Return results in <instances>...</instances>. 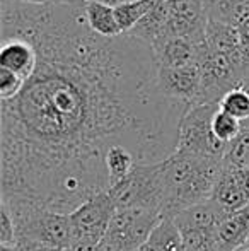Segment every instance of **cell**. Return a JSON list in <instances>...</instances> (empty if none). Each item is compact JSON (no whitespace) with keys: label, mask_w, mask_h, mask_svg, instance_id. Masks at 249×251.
<instances>
[{"label":"cell","mask_w":249,"mask_h":251,"mask_svg":"<svg viewBox=\"0 0 249 251\" xmlns=\"http://www.w3.org/2000/svg\"><path fill=\"white\" fill-rule=\"evenodd\" d=\"M237 86H243L244 89H248V91H249V70H248L246 74H244V77L241 79V82L237 84ZM243 125H244V126H249V120H248V122H244Z\"/></svg>","instance_id":"cell-29"},{"label":"cell","mask_w":249,"mask_h":251,"mask_svg":"<svg viewBox=\"0 0 249 251\" xmlns=\"http://www.w3.org/2000/svg\"><path fill=\"white\" fill-rule=\"evenodd\" d=\"M219 241L222 251H239L249 245V203L224 215L219 224Z\"/></svg>","instance_id":"cell-12"},{"label":"cell","mask_w":249,"mask_h":251,"mask_svg":"<svg viewBox=\"0 0 249 251\" xmlns=\"http://www.w3.org/2000/svg\"><path fill=\"white\" fill-rule=\"evenodd\" d=\"M0 5L2 38H23L38 51L23 91L0 106L2 200L70 214L110 190L113 146L130 149L138 164L176 152L189 104L159 91L152 45L130 33H94L86 0Z\"/></svg>","instance_id":"cell-1"},{"label":"cell","mask_w":249,"mask_h":251,"mask_svg":"<svg viewBox=\"0 0 249 251\" xmlns=\"http://www.w3.org/2000/svg\"><path fill=\"white\" fill-rule=\"evenodd\" d=\"M212 130L215 133V137L219 140L226 144H230L243 130V122L237 120L236 116H232L230 113L224 111L222 108H219L213 115L212 120Z\"/></svg>","instance_id":"cell-20"},{"label":"cell","mask_w":249,"mask_h":251,"mask_svg":"<svg viewBox=\"0 0 249 251\" xmlns=\"http://www.w3.org/2000/svg\"><path fill=\"white\" fill-rule=\"evenodd\" d=\"M239 31V45H241V53H243L244 63L249 69V21L244 23L243 26L237 27Z\"/></svg>","instance_id":"cell-25"},{"label":"cell","mask_w":249,"mask_h":251,"mask_svg":"<svg viewBox=\"0 0 249 251\" xmlns=\"http://www.w3.org/2000/svg\"><path fill=\"white\" fill-rule=\"evenodd\" d=\"M16 241V224L10 210L2 203L0 207V245H14Z\"/></svg>","instance_id":"cell-23"},{"label":"cell","mask_w":249,"mask_h":251,"mask_svg":"<svg viewBox=\"0 0 249 251\" xmlns=\"http://www.w3.org/2000/svg\"><path fill=\"white\" fill-rule=\"evenodd\" d=\"M62 251H101V243L70 241Z\"/></svg>","instance_id":"cell-27"},{"label":"cell","mask_w":249,"mask_h":251,"mask_svg":"<svg viewBox=\"0 0 249 251\" xmlns=\"http://www.w3.org/2000/svg\"><path fill=\"white\" fill-rule=\"evenodd\" d=\"M152 2H159V0H152Z\"/></svg>","instance_id":"cell-33"},{"label":"cell","mask_w":249,"mask_h":251,"mask_svg":"<svg viewBox=\"0 0 249 251\" xmlns=\"http://www.w3.org/2000/svg\"><path fill=\"white\" fill-rule=\"evenodd\" d=\"M14 246H16L17 251H62L60 248L43 245V243H38V241H29V239H16Z\"/></svg>","instance_id":"cell-24"},{"label":"cell","mask_w":249,"mask_h":251,"mask_svg":"<svg viewBox=\"0 0 249 251\" xmlns=\"http://www.w3.org/2000/svg\"><path fill=\"white\" fill-rule=\"evenodd\" d=\"M230 169H232L239 186L243 188V192L246 193V197L249 199V168H234V166H230Z\"/></svg>","instance_id":"cell-26"},{"label":"cell","mask_w":249,"mask_h":251,"mask_svg":"<svg viewBox=\"0 0 249 251\" xmlns=\"http://www.w3.org/2000/svg\"><path fill=\"white\" fill-rule=\"evenodd\" d=\"M239 251H249V245H246V246H244V248H241Z\"/></svg>","instance_id":"cell-32"},{"label":"cell","mask_w":249,"mask_h":251,"mask_svg":"<svg viewBox=\"0 0 249 251\" xmlns=\"http://www.w3.org/2000/svg\"><path fill=\"white\" fill-rule=\"evenodd\" d=\"M140 251H184L183 236L173 215H164Z\"/></svg>","instance_id":"cell-14"},{"label":"cell","mask_w":249,"mask_h":251,"mask_svg":"<svg viewBox=\"0 0 249 251\" xmlns=\"http://www.w3.org/2000/svg\"><path fill=\"white\" fill-rule=\"evenodd\" d=\"M0 67L29 79L38 67V51L27 40L23 38H2L0 45Z\"/></svg>","instance_id":"cell-10"},{"label":"cell","mask_w":249,"mask_h":251,"mask_svg":"<svg viewBox=\"0 0 249 251\" xmlns=\"http://www.w3.org/2000/svg\"><path fill=\"white\" fill-rule=\"evenodd\" d=\"M99 2H104V3H108V5H111V7H116V5H120V3L130 2V0H99Z\"/></svg>","instance_id":"cell-30"},{"label":"cell","mask_w":249,"mask_h":251,"mask_svg":"<svg viewBox=\"0 0 249 251\" xmlns=\"http://www.w3.org/2000/svg\"><path fill=\"white\" fill-rule=\"evenodd\" d=\"M17 2L34 3V5H48V3H63V2H70V0H17Z\"/></svg>","instance_id":"cell-28"},{"label":"cell","mask_w":249,"mask_h":251,"mask_svg":"<svg viewBox=\"0 0 249 251\" xmlns=\"http://www.w3.org/2000/svg\"><path fill=\"white\" fill-rule=\"evenodd\" d=\"M205 43H195L188 38H166L154 45L157 63L162 67L198 65Z\"/></svg>","instance_id":"cell-11"},{"label":"cell","mask_w":249,"mask_h":251,"mask_svg":"<svg viewBox=\"0 0 249 251\" xmlns=\"http://www.w3.org/2000/svg\"><path fill=\"white\" fill-rule=\"evenodd\" d=\"M212 200L222 208L226 214L234 210H239V208L246 207L249 203V199L246 197V193L243 192V188L237 183L236 176H234L230 166H224V171L220 175L219 181L215 185L213 190Z\"/></svg>","instance_id":"cell-13"},{"label":"cell","mask_w":249,"mask_h":251,"mask_svg":"<svg viewBox=\"0 0 249 251\" xmlns=\"http://www.w3.org/2000/svg\"><path fill=\"white\" fill-rule=\"evenodd\" d=\"M220 108L219 102H193L186 108L180 123V152L205 157L224 159L229 144L215 137L212 130V120L215 111Z\"/></svg>","instance_id":"cell-6"},{"label":"cell","mask_w":249,"mask_h":251,"mask_svg":"<svg viewBox=\"0 0 249 251\" xmlns=\"http://www.w3.org/2000/svg\"><path fill=\"white\" fill-rule=\"evenodd\" d=\"M224 162L234 168H249V126L243 125L241 133L229 144Z\"/></svg>","instance_id":"cell-21"},{"label":"cell","mask_w":249,"mask_h":251,"mask_svg":"<svg viewBox=\"0 0 249 251\" xmlns=\"http://www.w3.org/2000/svg\"><path fill=\"white\" fill-rule=\"evenodd\" d=\"M152 0H130V2L114 7V14H116L121 33H130L143 19V16L152 9Z\"/></svg>","instance_id":"cell-18"},{"label":"cell","mask_w":249,"mask_h":251,"mask_svg":"<svg viewBox=\"0 0 249 251\" xmlns=\"http://www.w3.org/2000/svg\"><path fill=\"white\" fill-rule=\"evenodd\" d=\"M0 251H17L14 245H0Z\"/></svg>","instance_id":"cell-31"},{"label":"cell","mask_w":249,"mask_h":251,"mask_svg":"<svg viewBox=\"0 0 249 251\" xmlns=\"http://www.w3.org/2000/svg\"><path fill=\"white\" fill-rule=\"evenodd\" d=\"M162 212L145 207H118L101 241V251H140Z\"/></svg>","instance_id":"cell-4"},{"label":"cell","mask_w":249,"mask_h":251,"mask_svg":"<svg viewBox=\"0 0 249 251\" xmlns=\"http://www.w3.org/2000/svg\"><path fill=\"white\" fill-rule=\"evenodd\" d=\"M136 164L138 161H136L135 154L123 146H113L106 152V168L111 185L125 178L128 173H132V169Z\"/></svg>","instance_id":"cell-17"},{"label":"cell","mask_w":249,"mask_h":251,"mask_svg":"<svg viewBox=\"0 0 249 251\" xmlns=\"http://www.w3.org/2000/svg\"><path fill=\"white\" fill-rule=\"evenodd\" d=\"M26 79L12 70L0 67V100H10L23 91Z\"/></svg>","instance_id":"cell-22"},{"label":"cell","mask_w":249,"mask_h":251,"mask_svg":"<svg viewBox=\"0 0 249 251\" xmlns=\"http://www.w3.org/2000/svg\"><path fill=\"white\" fill-rule=\"evenodd\" d=\"M210 19L239 27L249 21V0H202Z\"/></svg>","instance_id":"cell-15"},{"label":"cell","mask_w":249,"mask_h":251,"mask_svg":"<svg viewBox=\"0 0 249 251\" xmlns=\"http://www.w3.org/2000/svg\"><path fill=\"white\" fill-rule=\"evenodd\" d=\"M114 210H116V203L111 199L108 190L84 201L68 214L70 231H72L70 241L101 243L110 227Z\"/></svg>","instance_id":"cell-8"},{"label":"cell","mask_w":249,"mask_h":251,"mask_svg":"<svg viewBox=\"0 0 249 251\" xmlns=\"http://www.w3.org/2000/svg\"><path fill=\"white\" fill-rule=\"evenodd\" d=\"M219 104L224 111L230 113L243 123L249 120V91L244 89L243 86H236L227 91Z\"/></svg>","instance_id":"cell-19"},{"label":"cell","mask_w":249,"mask_h":251,"mask_svg":"<svg viewBox=\"0 0 249 251\" xmlns=\"http://www.w3.org/2000/svg\"><path fill=\"white\" fill-rule=\"evenodd\" d=\"M86 19L89 23L91 29L101 36L113 38L121 34L118 26L114 7L108 5L99 0H86Z\"/></svg>","instance_id":"cell-16"},{"label":"cell","mask_w":249,"mask_h":251,"mask_svg":"<svg viewBox=\"0 0 249 251\" xmlns=\"http://www.w3.org/2000/svg\"><path fill=\"white\" fill-rule=\"evenodd\" d=\"M226 212L212 199L173 215L183 236L184 251H222L219 224Z\"/></svg>","instance_id":"cell-7"},{"label":"cell","mask_w":249,"mask_h":251,"mask_svg":"<svg viewBox=\"0 0 249 251\" xmlns=\"http://www.w3.org/2000/svg\"><path fill=\"white\" fill-rule=\"evenodd\" d=\"M157 87L164 96L193 104L198 101L202 91L200 65L188 67H162L157 69Z\"/></svg>","instance_id":"cell-9"},{"label":"cell","mask_w":249,"mask_h":251,"mask_svg":"<svg viewBox=\"0 0 249 251\" xmlns=\"http://www.w3.org/2000/svg\"><path fill=\"white\" fill-rule=\"evenodd\" d=\"M224 166L226 162L220 157H205L180 151L164 159V215H174L212 199Z\"/></svg>","instance_id":"cell-2"},{"label":"cell","mask_w":249,"mask_h":251,"mask_svg":"<svg viewBox=\"0 0 249 251\" xmlns=\"http://www.w3.org/2000/svg\"><path fill=\"white\" fill-rule=\"evenodd\" d=\"M2 203L12 214L16 239H29L60 250L65 248L72 239L68 214L48 210L21 200H2Z\"/></svg>","instance_id":"cell-3"},{"label":"cell","mask_w":249,"mask_h":251,"mask_svg":"<svg viewBox=\"0 0 249 251\" xmlns=\"http://www.w3.org/2000/svg\"><path fill=\"white\" fill-rule=\"evenodd\" d=\"M110 195L118 207H145L162 212L164 181L162 161L154 164H136L132 173L110 186Z\"/></svg>","instance_id":"cell-5"}]
</instances>
